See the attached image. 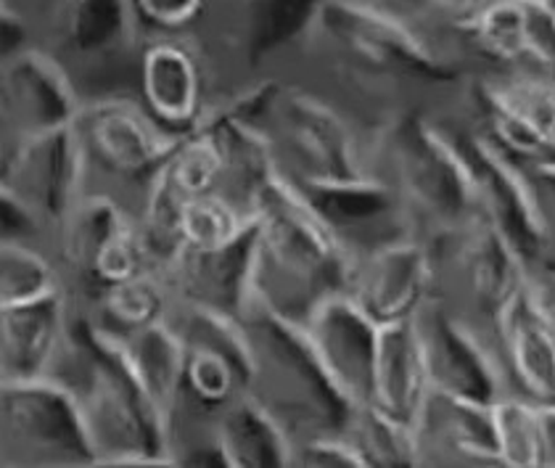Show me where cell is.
<instances>
[{
	"mask_svg": "<svg viewBox=\"0 0 555 468\" xmlns=\"http://www.w3.org/2000/svg\"><path fill=\"white\" fill-rule=\"evenodd\" d=\"M492 413L500 466H553V445L545 407L521 398V394L508 392L492 402Z\"/></svg>",
	"mask_w": 555,
	"mask_h": 468,
	"instance_id": "12",
	"label": "cell"
},
{
	"mask_svg": "<svg viewBox=\"0 0 555 468\" xmlns=\"http://www.w3.org/2000/svg\"><path fill=\"white\" fill-rule=\"evenodd\" d=\"M442 291V257L418 233L400 231L358 251L349 294L378 326L415 321Z\"/></svg>",
	"mask_w": 555,
	"mask_h": 468,
	"instance_id": "2",
	"label": "cell"
},
{
	"mask_svg": "<svg viewBox=\"0 0 555 468\" xmlns=\"http://www.w3.org/2000/svg\"><path fill=\"white\" fill-rule=\"evenodd\" d=\"M349 440L363 453L367 466H418L424 464L418 431L413 424L389 416L382 407H352L344 424Z\"/></svg>",
	"mask_w": 555,
	"mask_h": 468,
	"instance_id": "14",
	"label": "cell"
},
{
	"mask_svg": "<svg viewBox=\"0 0 555 468\" xmlns=\"http://www.w3.org/2000/svg\"><path fill=\"white\" fill-rule=\"evenodd\" d=\"M185 387L204 405H228L238 389V370L225 350L212 344H189Z\"/></svg>",
	"mask_w": 555,
	"mask_h": 468,
	"instance_id": "18",
	"label": "cell"
},
{
	"mask_svg": "<svg viewBox=\"0 0 555 468\" xmlns=\"http://www.w3.org/2000/svg\"><path fill=\"white\" fill-rule=\"evenodd\" d=\"M490 0H426L428 16L437 22L450 24L452 29H461L479 14Z\"/></svg>",
	"mask_w": 555,
	"mask_h": 468,
	"instance_id": "21",
	"label": "cell"
},
{
	"mask_svg": "<svg viewBox=\"0 0 555 468\" xmlns=\"http://www.w3.org/2000/svg\"><path fill=\"white\" fill-rule=\"evenodd\" d=\"M463 32L479 53L505 69H527L529 0H490Z\"/></svg>",
	"mask_w": 555,
	"mask_h": 468,
	"instance_id": "13",
	"label": "cell"
},
{
	"mask_svg": "<svg viewBox=\"0 0 555 468\" xmlns=\"http://www.w3.org/2000/svg\"><path fill=\"white\" fill-rule=\"evenodd\" d=\"M209 0H132L138 22L146 32L183 35L204 16Z\"/></svg>",
	"mask_w": 555,
	"mask_h": 468,
	"instance_id": "19",
	"label": "cell"
},
{
	"mask_svg": "<svg viewBox=\"0 0 555 468\" xmlns=\"http://www.w3.org/2000/svg\"><path fill=\"white\" fill-rule=\"evenodd\" d=\"M101 304H104L108 317L119 323L125 332H138L151 323L165 321L167 304H170L165 275L149 270V273L135 275L122 284L106 286Z\"/></svg>",
	"mask_w": 555,
	"mask_h": 468,
	"instance_id": "16",
	"label": "cell"
},
{
	"mask_svg": "<svg viewBox=\"0 0 555 468\" xmlns=\"http://www.w3.org/2000/svg\"><path fill=\"white\" fill-rule=\"evenodd\" d=\"M529 299L555 332V262L547 260L534 265L532 281H529Z\"/></svg>",
	"mask_w": 555,
	"mask_h": 468,
	"instance_id": "20",
	"label": "cell"
},
{
	"mask_svg": "<svg viewBox=\"0 0 555 468\" xmlns=\"http://www.w3.org/2000/svg\"><path fill=\"white\" fill-rule=\"evenodd\" d=\"M75 128L86 152L122 176L162 170L178 146L172 130L162 128L141 101L106 99L82 106Z\"/></svg>",
	"mask_w": 555,
	"mask_h": 468,
	"instance_id": "5",
	"label": "cell"
},
{
	"mask_svg": "<svg viewBox=\"0 0 555 468\" xmlns=\"http://www.w3.org/2000/svg\"><path fill=\"white\" fill-rule=\"evenodd\" d=\"M437 251L444 273L442 297L487 328H494L527 294L534 273L527 251L487 212L437 244Z\"/></svg>",
	"mask_w": 555,
	"mask_h": 468,
	"instance_id": "1",
	"label": "cell"
},
{
	"mask_svg": "<svg viewBox=\"0 0 555 468\" xmlns=\"http://www.w3.org/2000/svg\"><path fill=\"white\" fill-rule=\"evenodd\" d=\"M255 227V214L225 191L191 196L180 204V242L196 257H217L241 244Z\"/></svg>",
	"mask_w": 555,
	"mask_h": 468,
	"instance_id": "11",
	"label": "cell"
},
{
	"mask_svg": "<svg viewBox=\"0 0 555 468\" xmlns=\"http://www.w3.org/2000/svg\"><path fill=\"white\" fill-rule=\"evenodd\" d=\"M228 170H231V159H228L225 141L212 130H202V133L191 130L189 135L178 138V146L162 167L167 183L180 199L222 191Z\"/></svg>",
	"mask_w": 555,
	"mask_h": 468,
	"instance_id": "15",
	"label": "cell"
},
{
	"mask_svg": "<svg viewBox=\"0 0 555 468\" xmlns=\"http://www.w3.org/2000/svg\"><path fill=\"white\" fill-rule=\"evenodd\" d=\"M64 291L27 304L3 308V379L5 384L48 381L64 339Z\"/></svg>",
	"mask_w": 555,
	"mask_h": 468,
	"instance_id": "10",
	"label": "cell"
},
{
	"mask_svg": "<svg viewBox=\"0 0 555 468\" xmlns=\"http://www.w3.org/2000/svg\"><path fill=\"white\" fill-rule=\"evenodd\" d=\"M138 93L151 117L167 130H191L202 117L204 64L189 32H146L138 48Z\"/></svg>",
	"mask_w": 555,
	"mask_h": 468,
	"instance_id": "4",
	"label": "cell"
},
{
	"mask_svg": "<svg viewBox=\"0 0 555 468\" xmlns=\"http://www.w3.org/2000/svg\"><path fill=\"white\" fill-rule=\"evenodd\" d=\"M56 291L64 289L51 257L27 244L3 246V308L35 302Z\"/></svg>",
	"mask_w": 555,
	"mask_h": 468,
	"instance_id": "17",
	"label": "cell"
},
{
	"mask_svg": "<svg viewBox=\"0 0 555 468\" xmlns=\"http://www.w3.org/2000/svg\"><path fill=\"white\" fill-rule=\"evenodd\" d=\"M431 392V360H428L426 336L418 317L378 326L367 402L415 426Z\"/></svg>",
	"mask_w": 555,
	"mask_h": 468,
	"instance_id": "6",
	"label": "cell"
},
{
	"mask_svg": "<svg viewBox=\"0 0 555 468\" xmlns=\"http://www.w3.org/2000/svg\"><path fill=\"white\" fill-rule=\"evenodd\" d=\"M500 360L508 392L537 402L545 411L555 407V332L537 312L529 289L494 323Z\"/></svg>",
	"mask_w": 555,
	"mask_h": 468,
	"instance_id": "9",
	"label": "cell"
},
{
	"mask_svg": "<svg viewBox=\"0 0 555 468\" xmlns=\"http://www.w3.org/2000/svg\"><path fill=\"white\" fill-rule=\"evenodd\" d=\"M119 339L122 344L117 358L132 384V392L151 413V421L167 426L185 387L189 341L178 326H172L170 317L138 332H125Z\"/></svg>",
	"mask_w": 555,
	"mask_h": 468,
	"instance_id": "8",
	"label": "cell"
},
{
	"mask_svg": "<svg viewBox=\"0 0 555 468\" xmlns=\"http://www.w3.org/2000/svg\"><path fill=\"white\" fill-rule=\"evenodd\" d=\"M312 347L318 368L349 407L371 400L373 355L378 323L360 308L349 291L328 294L310 312Z\"/></svg>",
	"mask_w": 555,
	"mask_h": 468,
	"instance_id": "3",
	"label": "cell"
},
{
	"mask_svg": "<svg viewBox=\"0 0 555 468\" xmlns=\"http://www.w3.org/2000/svg\"><path fill=\"white\" fill-rule=\"evenodd\" d=\"M415 431H418L424 464L448 460V464L500 466L492 402L470 400L434 387L415 421Z\"/></svg>",
	"mask_w": 555,
	"mask_h": 468,
	"instance_id": "7",
	"label": "cell"
}]
</instances>
